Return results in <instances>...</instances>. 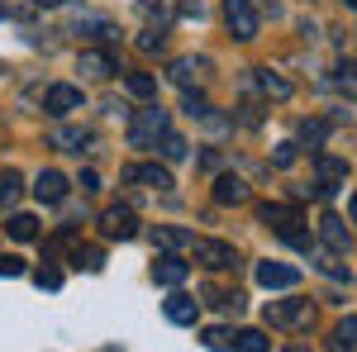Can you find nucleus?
Segmentation results:
<instances>
[{
	"label": "nucleus",
	"instance_id": "obj_27",
	"mask_svg": "<svg viewBox=\"0 0 357 352\" xmlns=\"http://www.w3.org/2000/svg\"><path fill=\"white\" fill-rule=\"evenodd\" d=\"M138 10H143L148 20H158V24L172 20V0H138Z\"/></svg>",
	"mask_w": 357,
	"mask_h": 352
},
{
	"label": "nucleus",
	"instance_id": "obj_31",
	"mask_svg": "<svg viewBox=\"0 0 357 352\" xmlns=\"http://www.w3.org/2000/svg\"><path fill=\"white\" fill-rule=\"evenodd\" d=\"M186 114H191V119H210V100L195 95V91H186Z\"/></svg>",
	"mask_w": 357,
	"mask_h": 352
},
{
	"label": "nucleus",
	"instance_id": "obj_24",
	"mask_svg": "<svg viewBox=\"0 0 357 352\" xmlns=\"http://www.w3.org/2000/svg\"><path fill=\"white\" fill-rule=\"evenodd\" d=\"M257 215H262V224H272V229H281V224H291V219H301L296 210H291V205H262Z\"/></svg>",
	"mask_w": 357,
	"mask_h": 352
},
{
	"label": "nucleus",
	"instance_id": "obj_32",
	"mask_svg": "<svg viewBox=\"0 0 357 352\" xmlns=\"http://www.w3.org/2000/svg\"><path fill=\"white\" fill-rule=\"evenodd\" d=\"M324 134H329L324 119H305V124H301V138H310V143H324Z\"/></svg>",
	"mask_w": 357,
	"mask_h": 352
},
{
	"label": "nucleus",
	"instance_id": "obj_12",
	"mask_svg": "<svg viewBox=\"0 0 357 352\" xmlns=\"http://www.w3.org/2000/svg\"><path fill=\"white\" fill-rule=\"evenodd\" d=\"M319 238L329 243V252H348V243H353V238H348V229H343V219H338V215H324V219H319Z\"/></svg>",
	"mask_w": 357,
	"mask_h": 352
},
{
	"label": "nucleus",
	"instance_id": "obj_41",
	"mask_svg": "<svg viewBox=\"0 0 357 352\" xmlns=\"http://www.w3.org/2000/svg\"><path fill=\"white\" fill-rule=\"evenodd\" d=\"M286 352H305V348H286Z\"/></svg>",
	"mask_w": 357,
	"mask_h": 352
},
{
	"label": "nucleus",
	"instance_id": "obj_42",
	"mask_svg": "<svg viewBox=\"0 0 357 352\" xmlns=\"http://www.w3.org/2000/svg\"><path fill=\"white\" fill-rule=\"evenodd\" d=\"M0 15H5V0H0Z\"/></svg>",
	"mask_w": 357,
	"mask_h": 352
},
{
	"label": "nucleus",
	"instance_id": "obj_5",
	"mask_svg": "<svg viewBox=\"0 0 357 352\" xmlns=\"http://www.w3.org/2000/svg\"><path fill=\"white\" fill-rule=\"evenodd\" d=\"M267 324H276V328L310 324V300H276V305H267Z\"/></svg>",
	"mask_w": 357,
	"mask_h": 352
},
{
	"label": "nucleus",
	"instance_id": "obj_2",
	"mask_svg": "<svg viewBox=\"0 0 357 352\" xmlns=\"http://www.w3.org/2000/svg\"><path fill=\"white\" fill-rule=\"evenodd\" d=\"M224 24H229V33H234L238 43H248V38H257L262 20H257L252 0H224Z\"/></svg>",
	"mask_w": 357,
	"mask_h": 352
},
{
	"label": "nucleus",
	"instance_id": "obj_37",
	"mask_svg": "<svg viewBox=\"0 0 357 352\" xmlns=\"http://www.w3.org/2000/svg\"><path fill=\"white\" fill-rule=\"evenodd\" d=\"M348 210H353V219H357V195H353V200H348Z\"/></svg>",
	"mask_w": 357,
	"mask_h": 352
},
{
	"label": "nucleus",
	"instance_id": "obj_9",
	"mask_svg": "<svg viewBox=\"0 0 357 352\" xmlns=\"http://www.w3.org/2000/svg\"><path fill=\"white\" fill-rule=\"evenodd\" d=\"M77 67H82L86 77H96V82H105V77H114V72H119V62H114L110 53H96V48H86V53L77 57Z\"/></svg>",
	"mask_w": 357,
	"mask_h": 352
},
{
	"label": "nucleus",
	"instance_id": "obj_30",
	"mask_svg": "<svg viewBox=\"0 0 357 352\" xmlns=\"http://www.w3.org/2000/svg\"><path fill=\"white\" fill-rule=\"evenodd\" d=\"M338 91L357 100V62H343V67H338Z\"/></svg>",
	"mask_w": 357,
	"mask_h": 352
},
{
	"label": "nucleus",
	"instance_id": "obj_33",
	"mask_svg": "<svg viewBox=\"0 0 357 352\" xmlns=\"http://www.w3.org/2000/svg\"><path fill=\"white\" fill-rule=\"evenodd\" d=\"M33 281H38V291H57V286H62V271H57V267H43Z\"/></svg>",
	"mask_w": 357,
	"mask_h": 352
},
{
	"label": "nucleus",
	"instance_id": "obj_4",
	"mask_svg": "<svg viewBox=\"0 0 357 352\" xmlns=\"http://www.w3.org/2000/svg\"><path fill=\"white\" fill-rule=\"evenodd\" d=\"M191 247H195V262H200V267H210V271H224V267H234V262H238V257H234V247L220 243V238H191Z\"/></svg>",
	"mask_w": 357,
	"mask_h": 352
},
{
	"label": "nucleus",
	"instance_id": "obj_7",
	"mask_svg": "<svg viewBox=\"0 0 357 352\" xmlns=\"http://www.w3.org/2000/svg\"><path fill=\"white\" fill-rule=\"evenodd\" d=\"M43 109L62 119V114H72V109H82V91L77 86H48V95H43Z\"/></svg>",
	"mask_w": 357,
	"mask_h": 352
},
{
	"label": "nucleus",
	"instance_id": "obj_17",
	"mask_svg": "<svg viewBox=\"0 0 357 352\" xmlns=\"http://www.w3.org/2000/svg\"><path fill=\"white\" fill-rule=\"evenodd\" d=\"M257 86H262V95H272V100H286V95H291V82L276 77L272 67H257Z\"/></svg>",
	"mask_w": 357,
	"mask_h": 352
},
{
	"label": "nucleus",
	"instance_id": "obj_39",
	"mask_svg": "<svg viewBox=\"0 0 357 352\" xmlns=\"http://www.w3.org/2000/svg\"><path fill=\"white\" fill-rule=\"evenodd\" d=\"M343 5H348V10H357V0H343Z\"/></svg>",
	"mask_w": 357,
	"mask_h": 352
},
{
	"label": "nucleus",
	"instance_id": "obj_10",
	"mask_svg": "<svg viewBox=\"0 0 357 352\" xmlns=\"http://www.w3.org/2000/svg\"><path fill=\"white\" fill-rule=\"evenodd\" d=\"M124 181H148L158 190H172V171L158 162H143V167H124Z\"/></svg>",
	"mask_w": 357,
	"mask_h": 352
},
{
	"label": "nucleus",
	"instance_id": "obj_22",
	"mask_svg": "<svg viewBox=\"0 0 357 352\" xmlns=\"http://www.w3.org/2000/svg\"><path fill=\"white\" fill-rule=\"evenodd\" d=\"M333 348H338V352H357V314H348V319L338 324V333H333Z\"/></svg>",
	"mask_w": 357,
	"mask_h": 352
},
{
	"label": "nucleus",
	"instance_id": "obj_36",
	"mask_svg": "<svg viewBox=\"0 0 357 352\" xmlns=\"http://www.w3.org/2000/svg\"><path fill=\"white\" fill-rule=\"evenodd\" d=\"M0 276H24V262H20V257H5V252H0Z\"/></svg>",
	"mask_w": 357,
	"mask_h": 352
},
{
	"label": "nucleus",
	"instance_id": "obj_15",
	"mask_svg": "<svg viewBox=\"0 0 357 352\" xmlns=\"http://www.w3.org/2000/svg\"><path fill=\"white\" fill-rule=\"evenodd\" d=\"M195 314H200V305L191 296H172L167 300V319L172 324H195Z\"/></svg>",
	"mask_w": 357,
	"mask_h": 352
},
{
	"label": "nucleus",
	"instance_id": "obj_21",
	"mask_svg": "<svg viewBox=\"0 0 357 352\" xmlns=\"http://www.w3.org/2000/svg\"><path fill=\"white\" fill-rule=\"evenodd\" d=\"M314 167H319V186H333V181H343V176H348V162H343V158H329V153H324Z\"/></svg>",
	"mask_w": 357,
	"mask_h": 352
},
{
	"label": "nucleus",
	"instance_id": "obj_19",
	"mask_svg": "<svg viewBox=\"0 0 357 352\" xmlns=\"http://www.w3.org/2000/svg\"><path fill=\"white\" fill-rule=\"evenodd\" d=\"M5 229H10V238H20V243L38 238V219H33V215H10V219H5Z\"/></svg>",
	"mask_w": 357,
	"mask_h": 352
},
{
	"label": "nucleus",
	"instance_id": "obj_29",
	"mask_svg": "<svg viewBox=\"0 0 357 352\" xmlns=\"http://www.w3.org/2000/svg\"><path fill=\"white\" fill-rule=\"evenodd\" d=\"M162 158L167 162H181V158H186V138H176L172 129H167L162 134Z\"/></svg>",
	"mask_w": 357,
	"mask_h": 352
},
{
	"label": "nucleus",
	"instance_id": "obj_23",
	"mask_svg": "<svg viewBox=\"0 0 357 352\" xmlns=\"http://www.w3.org/2000/svg\"><path fill=\"white\" fill-rule=\"evenodd\" d=\"M153 243L176 252V247H191V234H186V229H158V234H153Z\"/></svg>",
	"mask_w": 357,
	"mask_h": 352
},
{
	"label": "nucleus",
	"instance_id": "obj_6",
	"mask_svg": "<svg viewBox=\"0 0 357 352\" xmlns=\"http://www.w3.org/2000/svg\"><path fill=\"white\" fill-rule=\"evenodd\" d=\"M257 281H262L267 291H291V286L301 281V271L286 267V262H257Z\"/></svg>",
	"mask_w": 357,
	"mask_h": 352
},
{
	"label": "nucleus",
	"instance_id": "obj_40",
	"mask_svg": "<svg viewBox=\"0 0 357 352\" xmlns=\"http://www.w3.org/2000/svg\"><path fill=\"white\" fill-rule=\"evenodd\" d=\"M105 352H124V348H105Z\"/></svg>",
	"mask_w": 357,
	"mask_h": 352
},
{
	"label": "nucleus",
	"instance_id": "obj_18",
	"mask_svg": "<svg viewBox=\"0 0 357 352\" xmlns=\"http://www.w3.org/2000/svg\"><path fill=\"white\" fill-rule=\"evenodd\" d=\"M272 348V338L262 333V328H243V333H234V352H267Z\"/></svg>",
	"mask_w": 357,
	"mask_h": 352
},
{
	"label": "nucleus",
	"instance_id": "obj_26",
	"mask_svg": "<svg viewBox=\"0 0 357 352\" xmlns=\"http://www.w3.org/2000/svg\"><path fill=\"white\" fill-rule=\"evenodd\" d=\"M20 186H24V181H20V171H0V200H5V205H15V200H20Z\"/></svg>",
	"mask_w": 357,
	"mask_h": 352
},
{
	"label": "nucleus",
	"instance_id": "obj_11",
	"mask_svg": "<svg viewBox=\"0 0 357 352\" xmlns=\"http://www.w3.org/2000/svg\"><path fill=\"white\" fill-rule=\"evenodd\" d=\"M33 195H38L43 205H57V200L67 195V176H62V171H38V181H33Z\"/></svg>",
	"mask_w": 357,
	"mask_h": 352
},
{
	"label": "nucleus",
	"instance_id": "obj_28",
	"mask_svg": "<svg viewBox=\"0 0 357 352\" xmlns=\"http://www.w3.org/2000/svg\"><path fill=\"white\" fill-rule=\"evenodd\" d=\"M77 267H86V271H100L105 267V252L100 247H77V257H72Z\"/></svg>",
	"mask_w": 357,
	"mask_h": 352
},
{
	"label": "nucleus",
	"instance_id": "obj_8",
	"mask_svg": "<svg viewBox=\"0 0 357 352\" xmlns=\"http://www.w3.org/2000/svg\"><path fill=\"white\" fill-rule=\"evenodd\" d=\"M205 72H210V62H205V57H176L167 77H172L176 86H186V91H191L195 82H205Z\"/></svg>",
	"mask_w": 357,
	"mask_h": 352
},
{
	"label": "nucleus",
	"instance_id": "obj_34",
	"mask_svg": "<svg viewBox=\"0 0 357 352\" xmlns=\"http://www.w3.org/2000/svg\"><path fill=\"white\" fill-rule=\"evenodd\" d=\"M138 48H143V53H158V48H162V29H148V33H138Z\"/></svg>",
	"mask_w": 357,
	"mask_h": 352
},
{
	"label": "nucleus",
	"instance_id": "obj_13",
	"mask_svg": "<svg viewBox=\"0 0 357 352\" xmlns=\"http://www.w3.org/2000/svg\"><path fill=\"white\" fill-rule=\"evenodd\" d=\"M153 281H158V286H181V281H186V262H181V257H158V262H153Z\"/></svg>",
	"mask_w": 357,
	"mask_h": 352
},
{
	"label": "nucleus",
	"instance_id": "obj_3",
	"mask_svg": "<svg viewBox=\"0 0 357 352\" xmlns=\"http://www.w3.org/2000/svg\"><path fill=\"white\" fill-rule=\"evenodd\" d=\"M100 229H105V238L129 243V238H138V215L129 210V205H110V210L100 215Z\"/></svg>",
	"mask_w": 357,
	"mask_h": 352
},
{
	"label": "nucleus",
	"instance_id": "obj_25",
	"mask_svg": "<svg viewBox=\"0 0 357 352\" xmlns=\"http://www.w3.org/2000/svg\"><path fill=\"white\" fill-rule=\"evenodd\" d=\"M200 343H205L210 352H229V348H234V333L215 324V328H205V338H200Z\"/></svg>",
	"mask_w": 357,
	"mask_h": 352
},
{
	"label": "nucleus",
	"instance_id": "obj_1",
	"mask_svg": "<svg viewBox=\"0 0 357 352\" xmlns=\"http://www.w3.org/2000/svg\"><path fill=\"white\" fill-rule=\"evenodd\" d=\"M167 129H172V124H167V109L162 105H143L134 119H129V143H134V148H158Z\"/></svg>",
	"mask_w": 357,
	"mask_h": 352
},
{
	"label": "nucleus",
	"instance_id": "obj_38",
	"mask_svg": "<svg viewBox=\"0 0 357 352\" xmlns=\"http://www.w3.org/2000/svg\"><path fill=\"white\" fill-rule=\"evenodd\" d=\"M33 5H62V0H33Z\"/></svg>",
	"mask_w": 357,
	"mask_h": 352
},
{
	"label": "nucleus",
	"instance_id": "obj_14",
	"mask_svg": "<svg viewBox=\"0 0 357 352\" xmlns=\"http://www.w3.org/2000/svg\"><path fill=\"white\" fill-rule=\"evenodd\" d=\"M215 200H220V205H243L248 186L238 181V176H220V181H215Z\"/></svg>",
	"mask_w": 357,
	"mask_h": 352
},
{
	"label": "nucleus",
	"instance_id": "obj_20",
	"mask_svg": "<svg viewBox=\"0 0 357 352\" xmlns=\"http://www.w3.org/2000/svg\"><path fill=\"white\" fill-rule=\"evenodd\" d=\"M124 91L138 95V100H153V95H158V82H153L148 72H129V77H124Z\"/></svg>",
	"mask_w": 357,
	"mask_h": 352
},
{
	"label": "nucleus",
	"instance_id": "obj_35",
	"mask_svg": "<svg viewBox=\"0 0 357 352\" xmlns=\"http://www.w3.org/2000/svg\"><path fill=\"white\" fill-rule=\"evenodd\" d=\"M272 162L276 167H291V162H296V143H281V148L272 153Z\"/></svg>",
	"mask_w": 357,
	"mask_h": 352
},
{
	"label": "nucleus",
	"instance_id": "obj_16",
	"mask_svg": "<svg viewBox=\"0 0 357 352\" xmlns=\"http://www.w3.org/2000/svg\"><path fill=\"white\" fill-rule=\"evenodd\" d=\"M48 143H53V148H62V153H82L86 143H91V134H86V129H53V134H48Z\"/></svg>",
	"mask_w": 357,
	"mask_h": 352
}]
</instances>
